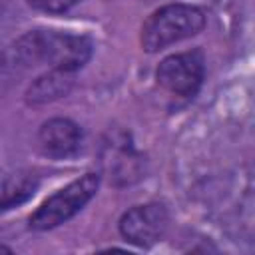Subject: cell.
<instances>
[{
    "instance_id": "cell-4",
    "label": "cell",
    "mask_w": 255,
    "mask_h": 255,
    "mask_svg": "<svg viewBox=\"0 0 255 255\" xmlns=\"http://www.w3.org/2000/svg\"><path fill=\"white\" fill-rule=\"evenodd\" d=\"M157 86L175 98L193 100L205 80V56L199 48L165 56L155 68Z\"/></svg>"
},
{
    "instance_id": "cell-2",
    "label": "cell",
    "mask_w": 255,
    "mask_h": 255,
    "mask_svg": "<svg viewBox=\"0 0 255 255\" xmlns=\"http://www.w3.org/2000/svg\"><path fill=\"white\" fill-rule=\"evenodd\" d=\"M207 16L199 6L183 2L165 4L153 10L141 24V50L147 54H157L171 44L197 36L199 32H203Z\"/></svg>"
},
{
    "instance_id": "cell-5",
    "label": "cell",
    "mask_w": 255,
    "mask_h": 255,
    "mask_svg": "<svg viewBox=\"0 0 255 255\" xmlns=\"http://www.w3.org/2000/svg\"><path fill=\"white\" fill-rule=\"evenodd\" d=\"M169 227V211L159 201L133 205L118 221V231L124 241L135 247H151L163 239Z\"/></svg>"
},
{
    "instance_id": "cell-3",
    "label": "cell",
    "mask_w": 255,
    "mask_h": 255,
    "mask_svg": "<svg viewBox=\"0 0 255 255\" xmlns=\"http://www.w3.org/2000/svg\"><path fill=\"white\" fill-rule=\"evenodd\" d=\"M100 187V173L88 171L82 177L70 181L48 199L40 203V207L30 215L28 227L34 231H50L62 223H68L76 217L98 193Z\"/></svg>"
},
{
    "instance_id": "cell-8",
    "label": "cell",
    "mask_w": 255,
    "mask_h": 255,
    "mask_svg": "<svg viewBox=\"0 0 255 255\" xmlns=\"http://www.w3.org/2000/svg\"><path fill=\"white\" fill-rule=\"evenodd\" d=\"M40 187V175L32 169H20L4 175L2 179V211H10L22 203H26Z\"/></svg>"
},
{
    "instance_id": "cell-1",
    "label": "cell",
    "mask_w": 255,
    "mask_h": 255,
    "mask_svg": "<svg viewBox=\"0 0 255 255\" xmlns=\"http://www.w3.org/2000/svg\"><path fill=\"white\" fill-rule=\"evenodd\" d=\"M14 58L24 66H48V70H64L76 74L94 52V44L84 34L60 30H32L14 44Z\"/></svg>"
},
{
    "instance_id": "cell-6",
    "label": "cell",
    "mask_w": 255,
    "mask_h": 255,
    "mask_svg": "<svg viewBox=\"0 0 255 255\" xmlns=\"http://www.w3.org/2000/svg\"><path fill=\"white\" fill-rule=\"evenodd\" d=\"M84 131L70 118H50L36 133V145L50 159H68L82 147Z\"/></svg>"
},
{
    "instance_id": "cell-7",
    "label": "cell",
    "mask_w": 255,
    "mask_h": 255,
    "mask_svg": "<svg viewBox=\"0 0 255 255\" xmlns=\"http://www.w3.org/2000/svg\"><path fill=\"white\" fill-rule=\"evenodd\" d=\"M74 76L76 74L64 72V70H48L46 74L38 76L28 86V90L24 94V102L28 106H44V104L60 100L62 96H66L72 90Z\"/></svg>"
},
{
    "instance_id": "cell-9",
    "label": "cell",
    "mask_w": 255,
    "mask_h": 255,
    "mask_svg": "<svg viewBox=\"0 0 255 255\" xmlns=\"http://www.w3.org/2000/svg\"><path fill=\"white\" fill-rule=\"evenodd\" d=\"M26 2L28 6L44 14H64L72 10L76 4H80L82 0H26Z\"/></svg>"
}]
</instances>
